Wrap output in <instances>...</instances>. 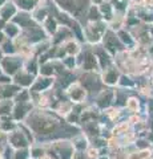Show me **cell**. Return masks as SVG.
<instances>
[{"label": "cell", "mask_w": 153, "mask_h": 159, "mask_svg": "<svg viewBox=\"0 0 153 159\" xmlns=\"http://www.w3.org/2000/svg\"><path fill=\"white\" fill-rule=\"evenodd\" d=\"M23 122H25V125L31 129L37 142H52L57 139H65L64 135L60 134L61 131L69 133L73 137L81 131L79 126L69 123L55 110L37 107V106L33 107V110Z\"/></svg>", "instance_id": "1"}, {"label": "cell", "mask_w": 153, "mask_h": 159, "mask_svg": "<svg viewBox=\"0 0 153 159\" xmlns=\"http://www.w3.org/2000/svg\"><path fill=\"white\" fill-rule=\"evenodd\" d=\"M77 81L84 86V89L87 90L89 101H92L107 86L103 82V78L96 76L95 72H85V73H83L81 76L77 77Z\"/></svg>", "instance_id": "2"}, {"label": "cell", "mask_w": 153, "mask_h": 159, "mask_svg": "<svg viewBox=\"0 0 153 159\" xmlns=\"http://www.w3.org/2000/svg\"><path fill=\"white\" fill-rule=\"evenodd\" d=\"M65 93L68 96L71 101L73 103H87L89 101V97H88L87 90L84 89V86L80 84L77 80L75 82H72L68 88L65 89Z\"/></svg>", "instance_id": "3"}, {"label": "cell", "mask_w": 153, "mask_h": 159, "mask_svg": "<svg viewBox=\"0 0 153 159\" xmlns=\"http://www.w3.org/2000/svg\"><path fill=\"white\" fill-rule=\"evenodd\" d=\"M91 102L95 106H97L100 110H103V109L108 107V106L113 105L115 103V88L105 86Z\"/></svg>", "instance_id": "4"}, {"label": "cell", "mask_w": 153, "mask_h": 159, "mask_svg": "<svg viewBox=\"0 0 153 159\" xmlns=\"http://www.w3.org/2000/svg\"><path fill=\"white\" fill-rule=\"evenodd\" d=\"M0 66L5 74H8L9 77H13L21 69V60L19 57L5 56L0 60Z\"/></svg>", "instance_id": "5"}, {"label": "cell", "mask_w": 153, "mask_h": 159, "mask_svg": "<svg viewBox=\"0 0 153 159\" xmlns=\"http://www.w3.org/2000/svg\"><path fill=\"white\" fill-rule=\"evenodd\" d=\"M36 77L37 76H33L32 73H29L28 70H25L24 68H21V69L12 77V82L16 84V85L19 86V88H21V89H29V88L32 86V84Z\"/></svg>", "instance_id": "6"}, {"label": "cell", "mask_w": 153, "mask_h": 159, "mask_svg": "<svg viewBox=\"0 0 153 159\" xmlns=\"http://www.w3.org/2000/svg\"><path fill=\"white\" fill-rule=\"evenodd\" d=\"M144 98L140 97L137 93L132 94L131 97L125 102V110L128 111V114H138V113H144L145 107V101H142Z\"/></svg>", "instance_id": "7"}, {"label": "cell", "mask_w": 153, "mask_h": 159, "mask_svg": "<svg viewBox=\"0 0 153 159\" xmlns=\"http://www.w3.org/2000/svg\"><path fill=\"white\" fill-rule=\"evenodd\" d=\"M55 85V78L53 77H48V76H43V74H39L35 81H33L32 86L29 88L31 92H35V93H43L46 90L53 88Z\"/></svg>", "instance_id": "8"}, {"label": "cell", "mask_w": 153, "mask_h": 159, "mask_svg": "<svg viewBox=\"0 0 153 159\" xmlns=\"http://www.w3.org/2000/svg\"><path fill=\"white\" fill-rule=\"evenodd\" d=\"M120 77H121V74H120V72L117 70V68H112V66H109V68H107V69H104L103 76H101L103 82L107 86H111V88L117 86Z\"/></svg>", "instance_id": "9"}, {"label": "cell", "mask_w": 153, "mask_h": 159, "mask_svg": "<svg viewBox=\"0 0 153 159\" xmlns=\"http://www.w3.org/2000/svg\"><path fill=\"white\" fill-rule=\"evenodd\" d=\"M71 141L73 143V147L76 151H85L91 145L89 138L84 134L83 131H80L79 134H76L73 138H71Z\"/></svg>", "instance_id": "10"}, {"label": "cell", "mask_w": 153, "mask_h": 159, "mask_svg": "<svg viewBox=\"0 0 153 159\" xmlns=\"http://www.w3.org/2000/svg\"><path fill=\"white\" fill-rule=\"evenodd\" d=\"M128 159H152V147L150 149H136L133 145L128 152Z\"/></svg>", "instance_id": "11"}, {"label": "cell", "mask_w": 153, "mask_h": 159, "mask_svg": "<svg viewBox=\"0 0 153 159\" xmlns=\"http://www.w3.org/2000/svg\"><path fill=\"white\" fill-rule=\"evenodd\" d=\"M132 127L133 126L131 125V122L128 121V118H124V119H121V121H119V122H116L113 126H112L111 134H113V135L125 134V133H127V131H129Z\"/></svg>", "instance_id": "12"}, {"label": "cell", "mask_w": 153, "mask_h": 159, "mask_svg": "<svg viewBox=\"0 0 153 159\" xmlns=\"http://www.w3.org/2000/svg\"><path fill=\"white\" fill-rule=\"evenodd\" d=\"M13 110V99H0V117L1 115H12Z\"/></svg>", "instance_id": "13"}, {"label": "cell", "mask_w": 153, "mask_h": 159, "mask_svg": "<svg viewBox=\"0 0 153 159\" xmlns=\"http://www.w3.org/2000/svg\"><path fill=\"white\" fill-rule=\"evenodd\" d=\"M13 159H31V146L21 147V149H15Z\"/></svg>", "instance_id": "14"}, {"label": "cell", "mask_w": 153, "mask_h": 159, "mask_svg": "<svg viewBox=\"0 0 153 159\" xmlns=\"http://www.w3.org/2000/svg\"><path fill=\"white\" fill-rule=\"evenodd\" d=\"M65 52L68 53V54H71V56H73V54H76V53L79 52V46L75 44V43H69V44L67 45Z\"/></svg>", "instance_id": "15"}, {"label": "cell", "mask_w": 153, "mask_h": 159, "mask_svg": "<svg viewBox=\"0 0 153 159\" xmlns=\"http://www.w3.org/2000/svg\"><path fill=\"white\" fill-rule=\"evenodd\" d=\"M75 64H76V61H75V57H73V56H69V57H65V58H64V65H65L68 69L73 70Z\"/></svg>", "instance_id": "16"}, {"label": "cell", "mask_w": 153, "mask_h": 159, "mask_svg": "<svg viewBox=\"0 0 153 159\" xmlns=\"http://www.w3.org/2000/svg\"><path fill=\"white\" fill-rule=\"evenodd\" d=\"M13 13H15V8H13V7H7V8L1 12V16H3V19L5 20V19H8L9 16H12Z\"/></svg>", "instance_id": "17"}, {"label": "cell", "mask_w": 153, "mask_h": 159, "mask_svg": "<svg viewBox=\"0 0 153 159\" xmlns=\"http://www.w3.org/2000/svg\"><path fill=\"white\" fill-rule=\"evenodd\" d=\"M5 33H7L9 37L15 36V35L17 33V28L15 27V25H7V27H5Z\"/></svg>", "instance_id": "18"}, {"label": "cell", "mask_w": 153, "mask_h": 159, "mask_svg": "<svg viewBox=\"0 0 153 159\" xmlns=\"http://www.w3.org/2000/svg\"><path fill=\"white\" fill-rule=\"evenodd\" d=\"M20 3H21V7H23V8L28 9V8H32L33 3H35V0H21Z\"/></svg>", "instance_id": "19"}, {"label": "cell", "mask_w": 153, "mask_h": 159, "mask_svg": "<svg viewBox=\"0 0 153 159\" xmlns=\"http://www.w3.org/2000/svg\"><path fill=\"white\" fill-rule=\"evenodd\" d=\"M47 29L49 31V32H55L56 31V23L53 20H48V24H47Z\"/></svg>", "instance_id": "20"}, {"label": "cell", "mask_w": 153, "mask_h": 159, "mask_svg": "<svg viewBox=\"0 0 153 159\" xmlns=\"http://www.w3.org/2000/svg\"><path fill=\"white\" fill-rule=\"evenodd\" d=\"M4 73V72H3V70H1V66H0V76H1V74Z\"/></svg>", "instance_id": "21"}, {"label": "cell", "mask_w": 153, "mask_h": 159, "mask_svg": "<svg viewBox=\"0 0 153 159\" xmlns=\"http://www.w3.org/2000/svg\"><path fill=\"white\" fill-rule=\"evenodd\" d=\"M1 1H3V0H0V3H1Z\"/></svg>", "instance_id": "22"}]
</instances>
